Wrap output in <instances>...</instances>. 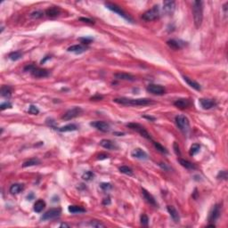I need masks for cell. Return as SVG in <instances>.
Listing matches in <instances>:
<instances>
[{
    "instance_id": "6da1fadb",
    "label": "cell",
    "mask_w": 228,
    "mask_h": 228,
    "mask_svg": "<svg viewBox=\"0 0 228 228\" xmlns=\"http://www.w3.org/2000/svg\"><path fill=\"white\" fill-rule=\"evenodd\" d=\"M113 102L122 105H128V106H146L149 104H152L151 99L148 98H127V97H120V98H115L113 99Z\"/></svg>"
},
{
    "instance_id": "7a4b0ae2",
    "label": "cell",
    "mask_w": 228,
    "mask_h": 228,
    "mask_svg": "<svg viewBox=\"0 0 228 228\" xmlns=\"http://www.w3.org/2000/svg\"><path fill=\"white\" fill-rule=\"evenodd\" d=\"M193 14H194V25L199 29L203 20V2L194 1L193 3Z\"/></svg>"
},
{
    "instance_id": "3957f363",
    "label": "cell",
    "mask_w": 228,
    "mask_h": 228,
    "mask_svg": "<svg viewBox=\"0 0 228 228\" xmlns=\"http://www.w3.org/2000/svg\"><path fill=\"white\" fill-rule=\"evenodd\" d=\"M175 120H176V124L180 129V131L185 135H187L190 131V122H189L188 118L186 117L185 115H177L175 118Z\"/></svg>"
},
{
    "instance_id": "277c9868",
    "label": "cell",
    "mask_w": 228,
    "mask_h": 228,
    "mask_svg": "<svg viewBox=\"0 0 228 228\" xmlns=\"http://www.w3.org/2000/svg\"><path fill=\"white\" fill-rule=\"evenodd\" d=\"M159 16H160V9H159V6L157 5V6L152 7V9L146 11L145 14L142 15V19L145 20V21H152L159 19Z\"/></svg>"
},
{
    "instance_id": "5b68a950",
    "label": "cell",
    "mask_w": 228,
    "mask_h": 228,
    "mask_svg": "<svg viewBox=\"0 0 228 228\" xmlns=\"http://www.w3.org/2000/svg\"><path fill=\"white\" fill-rule=\"evenodd\" d=\"M105 7H107V9L111 10V12H114V13L118 14L119 16L123 17L125 20L130 21V22H133V19L125 12L121 7H119L117 5H115V4H112V3H105Z\"/></svg>"
},
{
    "instance_id": "8992f818",
    "label": "cell",
    "mask_w": 228,
    "mask_h": 228,
    "mask_svg": "<svg viewBox=\"0 0 228 228\" xmlns=\"http://www.w3.org/2000/svg\"><path fill=\"white\" fill-rule=\"evenodd\" d=\"M82 113H83V110L80 107L75 106L66 111L62 116V118L64 120H70V119H73L75 118L80 116Z\"/></svg>"
},
{
    "instance_id": "52a82bcc",
    "label": "cell",
    "mask_w": 228,
    "mask_h": 228,
    "mask_svg": "<svg viewBox=\"0 0 228 228\" xmlns=\"http://www.w3.org/2000/svg\"><path fill=\"white\" fill-rule=\"evenodd\" d=\"M127 127H128L129 128H131L133 130L137 132V133L140 134L143 137L148 139V140H152L151 135L148 133V131L145 129L142 125L138 124V123H128V124L127 125Z\"/></svg>"
},
{
    "instance_id": "ba28073f",
    "label": "cell",
    "mask_w": 228,
    "mask_h": 228,
    "mask_svg": "<svg viewBox=\"0 0 228 228\" xmlns=\"http://www.w3.org/2000/svg\"><path fill=\"white\" fill-rule=\"evenodd\" d=\"M61 212H62V210H61L60 208H51V209L47 210L45 214H43V216L41 217V220H43V221H47V220L56 219V218L60 217Z\"/></svg>"
},
{
    "instance_id": "9c48e42d",
    "label": "cell",
    "mask_w": 228,
    "mask_h": 228,
    "mask_svg": "<svg viewBox=\"0 0 228 228\" xmlns=\"http://www.w3.org/2000/svg\"><path fill=\"white\" fill-rule=\"evenodd\" d=\"M147 91L149 93H151L152 95H155V96H162L166 93V89L160 86V85H156V84H150L148 85L147 87Z\"/></svg>"
},
{
    "instance_id": "30bf717a",
    "label": "cell",
    "mask_w": 228,
    "mask_h": 228,
    "mask_svg": "<svg viewBox=\"0 0 228 228\" xmlns=\"http://www.w3.org/2000/svg\"><path fill=\"white\" fill-rule=\"evenodd\" d=\"M90 126L96 128L97 130H100L101 132H109L111 130V126L109 123L105 122V121H94V122H91Z\"/></svg>"
},
{
    "instance_id": "8fae6325",
    "label": "cell",
    "mask_w": 228,
    "mask_h": 228,
    "mask_svg": "<svg viewBox=\"0 0 228 228\" xmlns=\"http://www.w3.org/2000/svg\"><path fill=\"white\" fill-rule=\"evenodd\" d=\"M200 106L204 110H210L217 106V102L212 99H208V98H200L199 100Z\"/></svg>"
},
{
    "instance_id": "7c38bea8",
    "label": "cell",
    "mask_w": 228,
    "mask_h": 228,
    "mask_svg": "<svg viewBox=\"0 0 228 228\" xmlns=\"http://www.w3.org/2000/svg\"><path fill=\"white\" fill-rule=\"evenodd\" d=\"M220 214H221V206L219 204H216L210 214H209V217H208V221L209 222H213L217 221L218 219V217H220Z\"/></svg>"
},
{
    "instance_id": "4fadbf2b",
    "label": "cell",
    "mask_w": 228,
    "mask_h": 228,
    "mask_svg": "<svg viewBox=\"0 0 228 228\" xmlns=\"http://www.w3.org/2000/svg\"><path fill=\"white\" fill-rule=\"evenodd\" d=\"M131 156L133 158L141 159V160H145V159H148V158H149L147 152H145V151H144L143 149H141V148L134 149L131 152Z\"/></svg>"
},
{
    "instance_id": "5bb4252c",
    "label": "cell",
    "mask_w": 228,
    "mask_h": 228,
    "mask_svg": "<svg viewBox=\"0 0 228 228\" xmlns=\"http://www.w3.org/2000/svg\"><path fill=\"white\" fill-rule=\"evenodd\" d=\"M167 44L170 48L174 49V50H178V49L183 48L186 45V42L180 40V39H169L167 41Z\"/></svg>"
},
{
    "instance_id": "9a60e30c",
    "label": "cell",
    "mask_w": 228,
    "mask_h": 228,
    "mask_svg": "<svg viewBox=\"0 0 228 228\" xmlns=\"http://www.w3.org/2000/svg\"><path fill=\"white\" fill-rule=\"evenodd\" d=\"M100 145L102 147L105 148V149L111 150V151H115V150L118 149V146L117 144L115 142L111 141V140H109V139H103L100 142Z\"/></svg>"
},
{
    "instance_id": "2e32d148",
    "label": "cell",
    "mask_w": 228,
    "mask_h": 228,
    "mask_svg": "<svg viewBox=\"0 0 228 228\" xmlns=\"http://www.w3.org/2000/svg\"><path fill=\"white\" fill-rule=\"evenodd\" d=\"M162 9H163V12L166 14H172L176 9V2L175 1H164Z\"/></svg>"
},
{
    "instance_id": "e0dca14e",
    "label": "cell",
    "mask_w": 228,
    "mask_h": 228,
    "mask_svg": "<svg viewBox=\"0 0 228 228\" xmlns=\"http://www.w3.org/2000/svg\"><path fill=\"white\" fill-rule=\"evenodd\" d=\"M30 73L34 78H47L50 75V72L47 69H40V68H37V67Z\"/></svg>"
},
{
    "instance_id": "ac0fdd59",
    "label": "cell",
    "mask_w": 228,
    "mask_h": 228,
    "mask_svg": "<svg viewBox=\"0 0 228 228\" xmlns=\"http://www.w3.org/2000/svg\"><path fill=\"white\" fill-rule=\"evenodd\" d=\"M114 78L118 80H126V81H135L136 80V77H134L129 73H125V72L115 73Z\"/></svg>"
},
{
    "instance_id": "d6986e66",
    "label": "cell",
    "mask_w": 228,
    "mask_h": 228,
    "mask_svg": "<svg viewBox=\"0 0 228 228\" xmlns=\"http://www.w3.org/2000/svg\"><path fill=\"white\" fill-rule=\"evenodd\" d=\"M142 194H143L145 200H146L149 204H151V205L154 206V207H157V206H158V203H157L156 200L154 199V197H153L152 194H150L147 190L142 189Z\"/></svg>"
},
{
    "instance_id": "ffe728a7",
    "label": "cell",
    "mask_w": 228,
    "mask_h": 228,
    "mask_svg": "<svg viewBox=\"0 0 228 228\" xmlns=\"http://www.w3.org/2000/svg\"><path fill=\"white\" fill-rule=\"evenodd\" d=\"M87 50V47L84 45H74V46H71L69 47V48L67 49L68 52H70V53H74V54H77V55H80L84 52H86Z\"/></svg>"
},
{
    "instance_id": "44dd1931",
    "label": "cell",
    "mask_w": 228,
    "mask_h": 228,
    "mask_svg": "<svg viewBox=\"0 0 228 228\" xmlns=\"http://www.w3.org/2000/svg\"><path fill=\"white\" fill-rule=\"evenodd\" d=\"M174 105L177 108H179L181 110H184V109H186L188 107H190L191 105V102L188 100V99H186V98H181V99H177L175 103H174Z\"/></svg>"
},
{
    "instance_id": "7402d4cb",
    "label": "cell",
    "mask_w": 228,
    "mask_h": 228,
    "mask_svg": "<svg viewBox=\"0 0 228 228\" xmlns=\"http://www.w3.org/2000/svg\"><path fill=\"white\" fill-rule=\"evenodd\" d=\"M167 209H168V212L170 215L171 218L173 219V221L175 222V223H179L180 217L179 214H178V211L173 207V206H168Z\"/></svg>"
},
{
    "instance_id": "603a6c76",
    "label": "cell",
    "mask_w": 228,
    "mask_h": 228,
    "mask_svg": "<svg viewBox=\"0 0 228 228\" xmlns=\"http://www.w3.org/2000/svg\"><path fill=\"white\" fill-rule=\"evenodd\" d=\"M61 14V9L59 7H52L46 10V14L50 18H56Z\"/></svg>"
},
{
    "instance_id": "cb8c5ba5",
    "label": "cell",
    "mask_w": 228,
    "mask_h": 228,
    "mask_svg": "<svg viewBox=\"0 0 228 228\" xmlns=\"http://www.w3.org/2000/svg\"><path fill=\"white\" fill-rule=\"evenodd\" d=\"M183 78H184V80H185L191 87H193L194 89L197 90V91H200V90H201V87H200V85L198 83V82L194 81V80H193L192 78H188V77L186 76H184Z\"/></svg>"
},
{
    "instance_id": "d4e9b609",
    "label": "cell",
    "mask_w": 228,
    "mask_h": 228,
    "mask_svg": "<svg viewBox=\"0 0 228 228\" xmlns=\"http://www.w3.org/2000/svg\"><path fill=\"white\" fill-rule=\"evenodd\" d=\"M24 190V186L21 185V184H14L12 185L9 191L12 194H18L21 193L22 191Z\"/></svg>"
},
{
    "instance_id": "484cf974",
    "label": "cell",
    "mask_w": 228,
    "mask_h": 228,
    "mask_svg": "<svg viewBox=\"0 0 228 228\" xmlns=\"http://www.w3.org/2000/svg\"><path fill=\"white\" fill-rule=\"evenodd\" d=\"M68 210L69 212L72 213V214H80V213H84L86 212V209L84 208L80 207V206H76V205H70L68 207Z\"/></svg>"
},
{
    "instance_id": "4316f807",
    "label": "cell",
    "mask_w": 228,
    "mask_h": 228,
    "mask_svg": "<svg viewBox=\"0 0 228 228\" xmlns=\"http://www.w3.org/2000/svg\"><path fill=\"white\" fill-rule=\"evenodd\" d=\"M46 207V202L45 200H38L35 202L34 204V211L37 213H40L41 211H43V209Z\"/></svg>"
},
{
    "instance_id": "83f0119b",
    "label": "cell",
    "mask_w": 228,
    "mask_h": 228,
    "mask_svg": "<svg viewBox=\"0 0 228 228\" xmlns=\"http://www.w3.org/2000/svg\"><path fill=\"white\" fill-rule=\"evenodd\" d=\"M78 129V126L76 124H68L63 126L62 127L58 128V131L60 132H71L75 131Z\"/></svg>"
},
{
    "instance_id": "f1b7e54d",
    "label": "cell",
    "mask_w": 228,
    "mask_h": 228,
    "mask_svg": "<svg viewBox=\"0 0 228 228\" xmlns=\"http://www.w3.org/2000/svg\"><path fill=\"white\" fill-rule=\"evenodd\" d=\"M12 96V89L8 86H2L1 87V96L5 98H10Z\"/></svg>"
},
{
    "instance_id": "f546056e",
    "label": "cell",
    "mask_w": 228,
    "mask_h": 228,
    "mask_svg": "<svg viewBox=\"0 0 228 228\" xmlns=\"http://www.w3.org/2000/svg\"><path fill=\"white\" fill-rule=\"evenodd\" d=\"M179 163L181 164V166H183L184 168H186V169H195L196 167L194 165V163H192L191 161L189 160H186V159H178Z\"/></svg>"
},
{
    "instance_id": "4dcf8cb0",
    "label": "cell",
    "mask_w": 228,
    "mask_h": 228,
    "mask_svg": "<svg viewBox=\"0 0 228 228\" xmlns=\"http://www.w3.org/2000/svg\"><path fill=\"white\" fill-rule=\"evenodd\" d=\"M39 163H40V160H39V159L33 158V159L26 160V161L22 164V167H23V168H28V167H32L35 166V165H38Z\"/></svg>"
},
{
    "instance_id": "1f68e13d",
    "label": "cell",
    "mask_w": 228,
    "mask_h": 228,
    "mask_svg": "<svg viewBox=\"0 0 228 228\" xmlns=\"http://www.w3.org/2000/svg\"><path fill=\"white\" fill-rule=\"evenodd\" d=\"M22 53H21V51H15V52H13V53H11L8 57H9V59L10 60H12V61H18V60H20L21 57H22Z\"/></svg>"
},
{
    "instance_id": "d6a6232c",
    "label": "cell",
    "mask_w": 228,
    "mask_h": 228,
    "mask_svg": "<svg viewBox=\"0 0 228 228\" xmlns=\"http://www.w3.org/2000/svg\"><path fill=\"white\" fill-rule=\"evenodd\" d=\"M82 178L85 181H87V182L92 181V180L95 178V173L92 172V171H86L82 175Z\"/></svg>"
},
{
    "instance_id": "836d02e7",
    "label": "cell",
    "mask_w": 228,
    "mask_h": 228,
    "mask_svg": "<svg viewBox=\"0 0 228 228\" xmlns=\"http://www.w3.org/2000/svg\"><path fill=\"white\" fill-rule=\"evenodd\" d=\"M200 145H198V144H194L191 146L190 148V155L191 156H194L196 155L198 152H200Z\"/></svg>"
},
{
    "instance_id": "e575fe53",
    "label": "cell",
    "mask_w": 228,
    "mask_h": 228,
    "mask_svg": "<svg viewBox=\"0 0 228 228\" xmlns=\"http://www.w3.org/2000/svg\"><path fill=\"white\" fill-rule=\"evenodd\" d=\"M118 170L122 173V174L127 175V176H132V175H133V170H132V168H130L129 167L127 166L119 167Z\"/></svg>"
},
{
    "instance_id": "d590c367",
    "label": "cell",
    "mask_w": 228,
    "mask_h": 228,
    "mask_svg": "<svg viewBox=\"0 0 228 228\" xmlns=\"http://www.w3.org/2000/svg\"><path fill=\"white\" fill-rule=\"evenodd\" d=\"M153 145H154V147H155L159 152L164 153V154H167V153H168V150H167L166 148H165L163 145H160L159 143H158V142H153Z\"/></svg>"
},
{
    "instance_id": "8d00e7d4",
    "label": "cell",
    "mask_w": 228,
    "mask_h": 228,
    "mask_svg": "<svg viewBox=\"0 0 228 228\" xmlns=\"http://www.w3.org/2000/svg\"><path fill=\"white\" fill-rule=\"evenodd\" d=\"M88 225H89L90 226H93V227H104L105 226L103 223H101V222L98 221V220H92V221L89 222Z\"/></svg>"
},
{
    "instance_id": "74e56055",
    "label": "cell",
    "mask_w": 228,
    "mask_h": 228,
    "mask_svg": "<svg viewBox=\"0 0 228 228\" xmlns=\"http://www.w3.org/2000/svg\"><path fill=\"white\" fill-rule=\"evenodd\" d=\"M29 113H30V114H33V115H38V113H39V110H38V108L37 107V106H35V105H30L29 106Z\"/></svg>"
},
{
    "instance_id": "f35d334b",
    "label": "cell",
    "mask_w": 228,
    "mask_h": 228,
    "mask_svg": "<svg viewBox=\"0 0 228 228\" xmlns=\"http://www.w3.org/2000/svg\"><path fill=\"white\" fill-rule=\"evenodd\" d=\"M217 179H221V180H226L227 179V172L226 170H222V171H219V173L217 174Z\"/></svg>"
},
{
    "instance_id": "ab89813d",
    "label": "cell",
    "mask_w": 228,
    "mask_h": 228,
    "mask_svg": "<svg viewBox=\"0 0 228 228\" xmlns=\"http://www.w3.org/2000/svg\"><path fill=\"white\" fill-rule=\"evenodd\" d=\"M44 15V13L42 11H36V12H33L30 14V17L34 18V19H38V18H41Z\"/></svg>"
},
{
    "instance_id": "60d3db41",
    "label": "cell",
    "mask_w": 228,
    "mask_h": 228,
    "mask_svg": "<svg viewBox=\"0 0 228 228\" xmlns=\"http://www.w3.org/2000/svg\"><path fill=\"white\" fill-rule=\"evenodd\" d=\"M12 104L10 103V102H5V103H2L1 105H0V109L2 110V111H4V110H6V109H10V108H12Z\"/></svg>"
},
{
    "instance_id": "b9f144b4",
    "label": "cell",
    "mask_w": 228,
    "mask_h": 228,
    "mask_svg": "<svg viewBox=\"0 0 228 228\" xmlns=\"http://www.w3.org/2000/svg\"><path fill=\"white\" fill-rule=\"evenodd\" d=\"M78 40L82 43V45H89L90 43L93 41V38H78Z\"/></svg>"
},
{
    "instance_id": "7bdbcfd3",
    "label": "cell",
    "mask_w": 228,
    "mask_h": 228,
    "mask_svg": "<svg viewBox=\"0 0 228 228\" xmlns=\"http://www.w3.org/2000/svg\"><path fill=\"white\" fill-rule=\"evenodd\" d=\"M140 220H141V224L143 226H147L148 223H149V218H148V217L145 214H143L141 216V219Z\"/></svg>"
},
{
    "instance_id": "ee69618b",
    "label": "cell",
    "mask_w": 228,
    "mask_h": 228,
    "mask_svg": "<svg viewBox=\"0 0 228 228\" xmlns=\"http://www.w3.org/2000/svg\"><path fill=\"white\" fill-rule=\"evenodd\" d=\"M173 148H174V151L176 152V154L177 156H180L181 155V152H180V148L177 142H174V145H173Z\"/></svg>"
},
{
    "instance_id": "f6af8a7d",
    "label": "cell",
    "mask_w": 228,
    "mask_h": 228,
    "mask_svg": "<svg viewBox=\"0 0 228 228\" xmlns=\"http://www.w3.org/2000/svg\"><path fill=\"white\" fill-rule=\"evenodd\" d=\"M100 187H101L104 191H108V190L111 189V184H109V183H102Z\"/></svg>"
},
{
    "instance_id": "bcb514c9",
    "label": "cell",
    "mask_w": 228,
    "mask_h": 228,
    "mask_svg": "<svg viewBox=\"0 0 228 228\" xmlns=\"http://www.w3.org/2000/svg\"><path fill=\"white\" fill-rule=\"evenodd\" d=\"M35 68H36V66H35L34 64H29L26 67H24V71H29V72H31Z\"/></svg>"
},
{
    "instance_id": "7dc6e473",
    "label": "cell",
    "mask_w": 228,
    "mask_h": 228,
    "mask_svg": "<svg viewBox=\"0 0 228 228\" xmlns=\"http://www.w3.org/2000/svg\"><path fill=\"white\" fill-rule=\"evenodd\" d=\"M79 21H83V22H86V23H89V24H94V21H93V20L88 19V18H85V17H81V18H79Z\"/></svg>"
},
{
    "instance_id": "c3c4849f",
    "label": "cell",
    "mask_w": 228,
    "mask_h": 228,
    "mask_svg": "<svg viewBox=\"0 0 228 228\" xmlns=\"http://www.w3.org/2000/svg\"><path fill=\"white\" fill-rule=\"evenodd\" d=\"M227 6H228V3L226 2L225 5H224V7H223V10H224V14H225V16L226 17L227 16Z\"/></svg>"
},
{
    "instance_id": "681fc988",
    "label": "cell",
    "mask_w": 228,
    "mask_h": 228,
    "mask_svg": "<svg viewBox=\"0 0 228 228\" xmlns=\"http://www.w3.org/2000/svg\"><path fill=\"white\" fill-rule=\"evenodd\" d=\"M103 204L104 205H109V204H111V200H110V198L108 197V198H105L104 200H103Z\"/></svg>"
},
{
    "instance_id": "f907efd6",
    "label": "cell",
    "mask_w": 228,
    "mask_h": 228,
    "mask_svg": "<svg viewBox=\"0 0 228 228\" xmlns=\"http://www.w3.org/2000/svg\"><path fill=\"white\" fill-rule=\"evenodd\" d=\"M107 158H108V155H106V154H101V155H99V156H98V159H107Z\"/></svg>"
},
{
    "instance_id": "816d5d0a",
    "label": "cell",
    "mask_w": 228,
    "mask_h": 228,
    "mask_svg": "<svg viewBox=\"0 0 228 228\" xmlns=\"http://www.w3.org/2000/svg\"><path fill=\"white\" fill-rule=\"evenodd\" d=\"M49 59H51V56H46L43 60L41 61V64H43V63H45V62H47V60H49Z\"/></svg>"
},
{
    "instance_id": "f5cc1de1",
    "label": "cell",
    "mask_w": 228,
    "mask_h": 228,
    "mask_svg": "<svg viewBox=\"0 0 228 228\" xmlns=\"http://www.w3.org/2000/svg\"><path fill=\"white\" fill-rule=\"evenodd\" d=\"M144 118H148V119H151V120H152V121H154V120H155V118L151 117V116H144Z\"/></svg>"
},
{
    "instance_id": "db71d44e",
    "label": "cell",
    "mask_w": 228,
    "mask_h": 228,
    "mask_svg": "<svg viewBox=\"0 0 228 228\" xmlns=\"http://www.w3.org/2000/svg\"><path fill=\"white\" fill-rule=\"evenodd\" d=\"M33 197H34L33 194H30L29 195H28V196H27V199H28V200H31V199H32Z\"/></svg>"
},
{
    "instance_id": "11a10c76",
    "label": "cell",
    "mask_w": 228,
    "mask_h": 228,
    "mask_svg": "<svg viewBox=\"0 0 228 228\" xmlns=\"http://www.w3.org/2000/svg\"><path fill=\"white\" fill-rule=\"evenodd\" d=\"M60 227H69V225H67V224H62L61 226H60Z\"/></svg>"
}]
</instances>
